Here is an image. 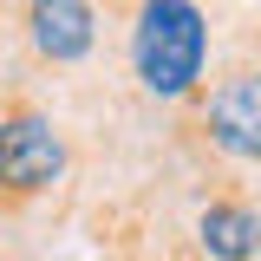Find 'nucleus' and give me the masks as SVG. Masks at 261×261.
<instances>
[{
  "label": "nucleus",
  "instance_id": "nucleus-2",
  "mask_svg": "<svg viewBox=\"0 0 261 261\" xmlns=\"http://www.w3.org/2000/svg\"><path fill=\"white\" fill-rule=\"evenodd\" d=\"M163 150L216 183H255L261 170V13L255 0H235L222 39L196 85L176 98Z\"/></svg>",
  "mask_w": 261,
  "mask_h": 261
},
{
  "label": "nucleus",
  "instance_id": "nucleus-3",
  "mask_svg": "<svg viewBox=\"0 0 261 261\" xmlns=\"http://www.w3.org/2000/svg\"><path fill=\"white\" fill-rule=\"evenodd\" d=\"M79 209V144L65 118L33 92H0V222L59 235Z\"/></svg>",
  "mask_w": 261,
  "mask_h": 261
},
{
  "label": "nucleus",
  "instance_id": "nucleus-4",
  "mask_svg": "<svg viewBox=\"0 0 261 261\" xmlns=\"http://www.w3.org/2000/svg\"><path fill=\"white\" fill-rule=\"evenodd\" d=\"M0 261H59L39 235H27V228H7L0 222Z\"/></svg>",
  "mask_w": 261,
  "mask_h": 261
},
{
  "label": "nucleus",
  "instance_id": "nucleus-1",
  "mask_svg": "<svg viewBox=\"0 0 261 261\" xmlns=\"http://www.w3.org/2000/svg\"><path fill=\"white\" fill-rule=\"evenodd\" d=\"M72 228L98 261H261L255 183L196 176L163 144L85 183Z\"/></svg>",
  "mask_w": 261,
  "mask_h": 261
}]
</instances>
